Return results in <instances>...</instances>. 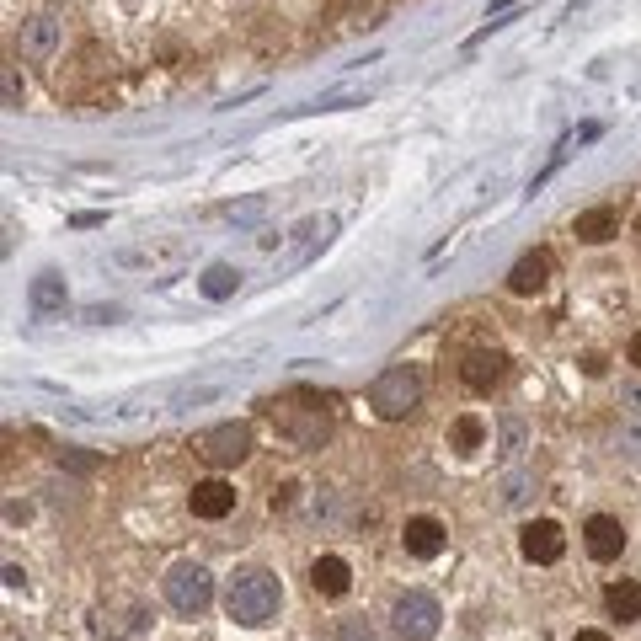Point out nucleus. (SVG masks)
Masks as SVG:
<instances>
[{"label":"nucleus","instance_id":"f257e3e1","mask_svg":"<svg viewBox=\"0 0 641 641\" xmlns=\"http://www.w3.org/2000/svg\"><path fill=\"white\" fill-rule=\"evenodd\" d=\"M278 609H284V588H278L273 572L262 567H246L225 583V615L246 625V631H262V625L278 620Z\"/></svg>","mask_w":641,"mask_h":641},{"label":"nucleus","instance_id":"f03ea898","mask_svg":"<svg viewBox=\"0 0 641 641\" xmlns=\"http://www.w3.org/2000/svg\"><path fill=\"white\" fill-rule=\"evenodd\" d=\"M417 401H422V369H417V364H390L380 380L369 385V406H374L385 422L412 417Z\"/></svg>","mask_w":641,"mask_h":641},{"label":"nucleus","instance_id":"7ed1b4c3","mask_svg":"<svg viewBox=\"0 0 641 641\" xmlns=\"http://www.w3.org/2000/svg\"><path fill=\"white\" fill-rule=\"evenodd\" d=\"M166 604L177 609V615L198 620L203 609L214 604V577H209V567H203V561H177V567L166 572Z\"/></svg>","mask_w":641,"mask_h":641},{"label":"nucleus","instance_id":"20e7f679","mask_svg":"<svg viewBox=\"0 0 641 641\" xmlns=\"http://www.w3.org/2000/svg\"><path fill=\"white\" fill-rule=\"evenodd\" d=\"M439 620H444V609L433 593H401L396 609H390V636L396 641H433L439 636Z\"/></svg>","mask_w":641,"mask_h":641},{"label":"nucleus","instance_id":"39448f33","mask_svg":"<svg viewBox=\"0 0 641 641\" xmlns=\"http://www.w3.org/2000/svg\"><path fill=\"white\" fill-rule=\"evenodd\" d=\"M246 455H252V428H246V422H220V428L209 433V439H203V460L209 465H241Z\"/></svg>","mask_w":641,"mask_h":641},{"label":"nucleus","instance_id":"423d86ee","mask_svg":"<svg viewBox=\"0 0 641 641\" xmlns=\"http://www.w3.org/2000/svg\"><path fill=\"white\" fill-rule=\"evenodd\" d=\"M519 551L524 561H535V567H551V561H561V551H567V535H561L556 519H535L519 529Z\"/></svg>","mask_w":641,"mask_h":641},{"label":"nucleus","instance_id":"0eeeda50","mask_svg":"<svg viewBox=\"0 0 641 641\" xmlns=\"http://www.w3.org/2000/svg\"><path fill=\"white\" fill-rule=\"evenodd\" d=\"M583 545H588L593 561H620V551H625V524L609 519V513H593V519L583 524Z\"/></svg>","mask_w":641,"mask_h":641},{"label":"nucleus","instance_id":"6e6552de","mask_svg":"<svg viewBox=\"0 0 641 641\" xmlns=\"http://www.w3.org/2000/svg\"><path fill=\"white\" fill-rule=\"evenodd\" d=\"M401 545H406V556H417V561L439 556V551H444V524H439V519H428V513H417V519H406Z\"/></svg>","mask_w":641,"mask_h":641},{"label":"nucleus","instance_id":"1a4fd4ad","mask_svg":"<svg viewBox=\"0 0 641 641\" xmlns=\"http://www.w3.org/2000/svg\"><path fill=\"white\" fill-rule=\"evenodd\" d=\"M193 513L198 519H225V513H236V487L230 481H198L193 487Z\"/></svg>","mask_w":641,"mask_h":641},{"label":"nucleus","instance_id":"9d476101","mask_svg":"<svg viewBox=\"0 0 641 641\" xmlns=\"http://www.w3.org/2000/svg\"><path fill=\"white\" fill-rule=\"evenodd\" d=\"M310 588L326 593V599H342V593L353 588V567L342 556H316V567H310Z\"/></svg>","mask_w":641,"mask_h":641},{"label":"nucleus","instance_id":"9b49d317","mask_svg":"<svg viewBox=\"0 0 641 641\" xmlns=\"http://www.w3.org/2000/svg\"><path fill=\"white\" fill-rule=\"evenodd\" d=\"M27 305H33V316H54V310H65V278H59L54 268L38 273L33 284H27Z\"/></svg>","mask_w":641,"mask_h":641},{"label":"nucleus","instance_id":"f8f14e48","mask_svg":"<svg viewBox=\"0 0 641 641\" xmlns=\"http://www.w3.org/2000/svg\"><path fill=\"white\" fill-rule=\"evenodd\" d=\"M59 49V22L54 17H27L22 22V54L27 59H49Z\"/></svg>","mask_w":641,"mask_h":641},{"label":"nucleus","instance_id":"ddd939ff","mask_svg":"<svg viewBox=\"0 0 641 641\" xmlns=\"http://www.w3.org/2000/svg\"><path fill=\"white\" fill-rule=\"evenodd\" d=\"M503 364H508L503 353H487V348H481V353H471V358L460 364V380L471 385V390H492L497 380H503Z\"/></svg>","mask_w":641,"mask_h":641},{"label":"nucleus","instance_id":"4468645a","mask_svg":"<svg viewBox=\"0 0 641 641\" xmlns=\"http://www.w3.org/2000/svg\"><path fill=\"white\" fill-rule=\"evenodd\" d=\"M545 284H551V257H545V252H529L519 268L508 273V289L513 294H540Z\"/></svg>","mask_w":641,"mask_h":641},{"label":"nucleus","instance_id":"2eb2a0df","mask_svg":"<svg viewBox=\"0 0 641 641\" xmlns=\"http://www.w3.org/2000/svg\"><path fill=\"white\" fill-rule=\"evenodd\" d=\"M572 230H577V241L604 246V241H615V236H620V220H615V209H583Z\"/></svg>","mask_w":641,"mask_h":641},{"label":"nucleus","instance_id":"dca6fc26","mask_svg":"<svg viewBox=\"0 0 641 641\" xmlns=\"http://www.w3.org/2000/svg\"><path fill=\"white\" fill-rule=\"evenodd\" d=\"M604 609H609L620 625H636V620H641V583H615V588L604 593Z\"/></svg>","mask_w":641,"mask_h":641},{"label":"nucleus","instance_id":"f3484780","mask_svg":"<svg viewBox=\"0 0 641 641\" xmlns=\"http://www.w3.org/2000/svg\"><path fill=\"white\" fill-rule=\"evenodd\" d=\"M198 289H203V300H230V294L241 289V268H230V262H214V268H203Z\"/></svg>","mask_w":641,"mask_h":641},{"label":"nucleus","instance_id":"a211bd4d","mask_svg":"<svg viewBox=\"0 0 641 641\" xmlns=\"http://www.w3.org/2000/svg\"><path fill=\"white\" fill-rule=\"evenodd\" d=\"M529 449V428H524V417H503L497 422V460L513 465Z\"/></svg>","mask_w":641,"mask_h":641},{"label":"nucleus","instance_id":"6ab92c4d","mask_svg":"<svg viewBox=\"0 0 641 641\" xmlns=\"http://www.w3.org/2000/svg\"><path fill=\"white\" fill-rule=\"evenodd\" d=\"M481 439H487V422H481V417H460L455 428H449V444H455L460 455H476Z\"/></svg>","mask_w":641,"mask_h":641},{"label":"nucleus","instance_id":"aec40b11","mask_svg":"<svg viewBox=\"0 0 641 641\" xmlns=\"http://www.w3.org/2000/svg\"><path fill=\"white\" fill-rule=\"evenodd\" d=\"M182 246H139V252H118L123 268H139V262H177Z\"/></svg>","mask_w":641,"mask_h":641},{"label":"nucleus","instance_id":"412c9836","mask_svg":"<svg viewBox=\"0 0 641 641\" xmlns=\"http://www.w3.org/2000/svg\"><path fill=\"white\" fill-rule=\"evenodd\" d=\"M615 449L625 460H641V417H631V422H620V428H615Z\"/></svg>","mask_w":641,"mask_h":641},{"label":"nucleus","instance_id":"4be33fe9","mask_svg":"<svg viewBox=\"0 0 641 641\" xmlns=\"http://www.w3.org/2000/svg\"><path fill=\"white\" fill-rule=\"evenodd\" d=\"M262 214H268V198H241V203H230V220L236 225H252V220H262Z\"/></svg>","mask_w":641,"mask_h":641},{"label":"nucleus","instance_id":"5701e85b","mask_svg":"<svg viewBox=\"0 0 641 641\" xmlns=\"http://www.w3.org/2000/svg\"><path fill=\"white\" fill-rule=\"evenodd\" d=\"M529 492H535V487H529V476H508V481H503V503H508V508H519Z\"/></svg>","mask_w":641,"mask_h":641},{"label":"nucleus","instance_id":"b1692460","mask_svg":"<svg viewBox=\"0 0 641 641\" xmlns=\"http://www.w3.org/2000/svg\"><path fill=\"white\" fill-rule=\"evenodd\" d=\"M620 401L631 406V417H641V380H625L620 385Z\"/></svg>","mask_w":641,"mask_h":641},{"label":"nucleus","instance_id":"393cba45","mask_svg":"<svg viewBox=\"0 0 641 641\" xmlns=\"http://www.w3.org/2000/svg\"><path fill=\"white\" fill-rule=\"evenodd\" d=\"M0 91H6V107H22V81H17V70H6V81H0Z\"/></svg>","mask_w":641,"mask_h":641},{"label":"nucleus","instance_id":"a878e982","mask_svg":"<svg viewBox=\"0 0 641 641\" xmlns=\"http://www.w3.org/2000/svg\"><path fill=\"white\" fill-rule=\"evenodd\" d=\"M86 321H91V326H107V321H118V305H91V310H86Z\"/></svg>","mask_w":641,"mask_h":641},{"label":"nucleus","instance_id":"bb28decb","mask_svg":"<svg viewBox=\"0 0 641 641\" xmlns=\"http://www.w3.org/2000/svg\"><path fill=\"white\" fill-rule=\"evenodd\" d=\"M59 460H65L70 471H81V476H86V471H97V455H75V449H70V455H59Z\"/></svg>","mask_w":641,"mask_h":641},{"label":"nucleus","instance_id":"cd10ccee","mask_svg":"<svg viewBox=\"0 0 641 641\" xmlns=\"http://www.w3.org/2000/svg\"><path fill=\"white\" fill-rule=\"evenodd\" d=\"M22 583H27L22 567H17V561H6V588H22Z\"/></svg>","mask_w":641,"mask_h":641},{"label":"nucleus","instance_id":"c85d7f7f","mask_svg":"<svg viewBox=\"0 0 641 641\" xmlns=\"http://www.w3.org/2000/svg\"><path fill=\"white\" fill-rule=\"evenodd\" d=\"M508 6H519V0H492V6H487V22H497V17H503V11Z\"/></svg>","mask_w":641,"mask_h":641},{"label":"nucleus","instance_id":"c756f323","mask_svg":"<svg viewBox=\"0 0 641 641\" xmlns=\"http://www.w3.org/2000/svg\"><path fill=\"white\" fill-rule=\"evenodd\" d=\"M625 358H631V364H636V369H641V332H636V337H631V348H625Z\"/></svg>","mask_w":641,"mask_h":641},{"label":"nucleus","instance_id":"7c9ffc66","mask_svg":"<svg viewBox=\"0 0 641 641\" xmlns=\"http://www.w3.org/2000/svg\"><path fill=\"white\" fill-rule=\"evenodd\" d=\"M572 641H609V636H604V631H577Z\"/></svg>","mask_w":641,"mask_h":641},{"label":"nucleus","instance_id":"2f4dec72","mask_svg":"<svg viewBox=\"0 0 641 641\" xmlns=\"http://www.w3.org/2000/svg\"><path fill=\"white\" fill-rule=\"evenodd\" d=\"M636 230H641V220H636Z\"/></svg>","mask_w":641,"mask_h":641}]
</instances>
